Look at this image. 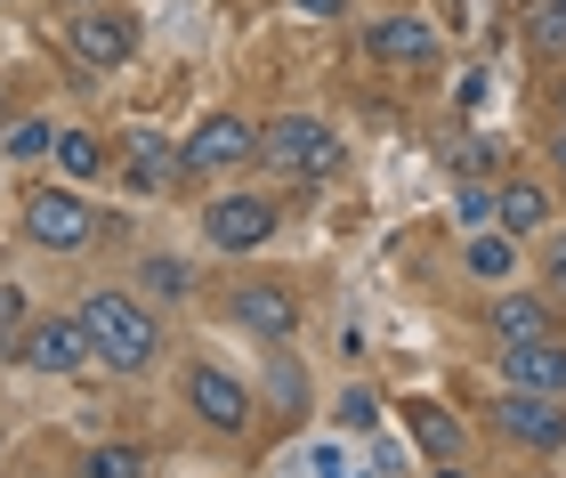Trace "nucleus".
Here are the masks:
<instances>
[{
    "mask_svg": "<svg viewBox=\"0 0 566 478\" xmlns=\"http://www.w3.org/2000/svg\"><path fill=\"white\" fill-rule=\"evenodd\" d=\"M82 9H90V0H82Z\"/></svg>",
    "mask_w": 566,
    "mask_h": 478,
    "instance_id": "obj_31",
    "label": "nucleus"
},
{
    "mask_svg": "<svg viewBox=\"0 0 566 478\" xmlns=\"http://www.w3.org/2000/svg\"><path fill=\"white\" fill-rule=\"evenodd\" d=\"M73 324L90 333V357H106L114 373H146L154 349H163V324H154V309L138 292H90Z\"/></svg>",
    "mask_w": 566,
    "mask_h": 478,
    "instance_id": "obj_1",
    "label": "nucleus"
},
{
    "mask_svg": "<svg viewBox=\"0 0 566 478\" xmlns=\"http://www.w3.org/2000/svg\"><path fill=\"white\" fill-rule=\"evenodd\" d=\"M275 204H268V195H219V204L211 211H202V236H211L219 251H260L268 236H275Z\"/></svg>",
    "mask_w": 566,
    "mask_h": 478,
    "instance_id": "obj_8",
    "label": "nucleus"
},
{
    "mask_svg": "<svg viewBox=\"0 0 566 478\" xmlns=\"http://www.w3.org/2000/svg\"><path fill=\"white\" fill-rule=\"evenodd\" d=\"M82 478H146V455H130V446H97V455L82 463Z\"/></svg>",
    "mask_w": 566,
    "mask_h": 478,
    "instance_id": "obj_23",
    "label": "nucleus"
},
{
    "mask_svg": "<svg viewBox=\"0 0 566 478\" xmlns=\"http://www.w3.org/2000/svg\"><path fill=\"white\" fill-rule=\"evenodd\" d=\"M227 316H235L251 341H275V349L300 333V300L283 292V284H243L235 300H227Z\"/></svg>",
    "mask_w": 566,
    "mask_h": 478,
    "instance_id": "obj_11",
    "label": "nucleus"
},
{
    "mask_svg": "<svg viewBox=\"0 0 566 478\" xmlns=\"http://www.w3.org/2000/svg\"><path fill=\"white\" fill-rule=\"evenodd\" d=\"M413 438L429 446V455H461V422H453L446 406H429V397L413 406Z\"/></svg>",
    "mask_w": 566,
    "mask_h": 478,
    "instance_id": "obj_19",
    "label": "nucleus"
},
{
    "mask_svg": "<svg viewBox=\"0 0 566 478\" xmlns=\"http://www.w3.org/2000/svg\"><path fill=\"white\" fill-rule=\"evenodd\" d=\"M551 276H558V292H566V236H551Z\"/></svg>",
    "mask_w": 566,
    "mask_h": 478,
    "instance_id": "obj_28",
    "label": "nucleus"
},
{
    "mask_svg": "<svg viewBox=\"0 0 566 478\" xmlns=\"http://www.w3.org/2000/svg\"><path fill=\"white\" fill-rule=\"evenodd\" d=\"M446 478H453V470H446Z\"/></svg>",
    "mask_w": 566,
    "mask_h": 478,
    "instance_id": "obj_32",
    "label": "nucleus"
},
{
    "mask_svg": "<svg viewBox=\"0 0 566 478\" xmlns=\"http://www.w3.org/2000/svg\"><path fill=\"white\" fill-rule=\"evenodd\" d=\"M260 163H275L283 179H332L340 170V138L316 114H275V122H260Z\"/></svg>",
    "mask_w": 566,
    "mask_h": 478,
    "instance_id": "obj_2",
    "label": "nucleus"
},
{
    "mask_svg": "<svg viewBox=\"0 0 566 478\" xmlns=\"http://www.w3.org/2000/svg\"><path fill=\"white\" fill-rule=\"evenodd\" d=\"M558 131H566V106H558Z\"/></svg>",
    "mask_w": 566,
    "mask_h": 478,
    "instance_id": "obj_30",
    "label": "nucleus"
},
{
    "mask_svg": "<svg viewBox=\"0 0 566 478\" xmlns=\"http://www.w3.org/2000/svg\"><path fill=\"white\" fill-rule=\"evenodd\" d=\"M49 155H57L65 179H97V170H106V138H90V131H57V146H49Z\"/></svg>",
    "mask_w": 566,
    "mask_h": 478,
    "instance_id": "obj_17",
    "label": "nucleus"
},
{
    "mask_svg": "<svg viewBox=\"0 0 566 478\" xmlns=\"http://www.w3.org/2000/svg\"><path fill=\"white\" fill-rule=\"evenodd\" d=\"M526 33H534V49H566V0H534V17H526Z\"/></svg>",
    "mask_w": 566,
    "mask_h": 478,
    "instance_id": "obj_22",
    "label": "nucleus"
},
{
    "mask_svg": "<svg viewBox=\"0 0 566 478\" xmlns=\"http://www.w3.org/2000/svg\"><path fill=\"white\" fill-rule=\"evenodd\" d=\"M502 170H510V146H502V138H461V146H453V179L485 187V179H502Z\"/></svg>",
    "mask_w": 566,
    "mask_h": 478,
    "instance_id": "obj_16",
    "label": "nucleus"
},
{
    "mask_svg": "<svg viewBox=\"0 0 566 478\" xmlns=\"http://www.w3.org/2000/svg\"><path fill=\"white\" fill-rule=\"evenodd\" d=\"M65 49H73V65H90V73H114V65H130V49H138V24L106 9V0H90L82 17L65 24Z\"/></svg>",
    "mask_w": 566,
    "mask_h": 478,
    "instance_id": "obj_3",
    "label": "nucleus"
},
{
    "mask_svg": "<svg viewBox=\"0 0 566 478\" xmlns=\"http://www.w3.org/2000/svg\"><path fill=\"white\" fill-rule=\"evenodd\" d=\"M510 268H518V236H502V228L485 236V228H478V236H470V276H510Z\"/></svg>",
    "mask_w": 566,
    "mask_h": 478,
    "instance_id": "obj_20",
    "label": "nucleus"
},
{
    "mask_svg": "<svg viewBox=\"0 0 566 478\" xmlns=\"http://www.w3.org/2000/svg\"><path fill=\"white\" fill-rule=\"evenodd\" d=\"M49 146H57V131H49V122H9L0 155H9V163H33V155H49Z\"/></svg>",
    "mask_w": 566,
    "mask_h": 478,
    "instance_id": "obj_21",
    "label": "nucleus"
},
{
    "mask_svg": "<svg viewBox=\"0 0 566 478\" xmlns=\"http://www.w3.org/2000/svg\"><path fill=\"white\" fill-rule=\"evenodd\" d=\"M300 17H348V0H292Z\"/></svg>",
    "mask_w": 566,
    "mask_h": 478,
    "instance_id": "obj_27",
    "label": "nucleus"
},
{
    "mask_svg": "<svg viewBox=\"0 0 566 478\" xmlns=\"http://www.w3.org/2000/svg\"><path fill=\"white\" fill-rule=\"evenodd\" d=\"M502 382L510 389H534V397H566V349L551 341H502Z\"/></svg>",
    "mask_w": 566,
    "mask_h": 478,
    "instance_id": "obj_12",
    "label": "nucleus"
},
{
    "mask_svg": "<svg viewBox=\"0 0 566 478\" xmlns=\"http://www.w3.org/2000/svg\"><path fill=\"white\" fill-rule=\"evenodd\" d=\"M494 430L518 438L526 455H558L566 446V397H534V389H510L494 406Z\"/></svg>",
    "mask_w": 566,
    "mask_h": 478,
    "instance_id": "obj_6",
    "label": "nucleus"
},
{
    "mask_svg": "<svg viewBox=\"0 0 566 478\" xmlns=\"http://www.w3.org/2000/svg\"><path fill=\"white\" fill-rule=\"evenodd\" d=\"M24 365H33V373H82L90 365V333H82V324H73V316H24Z\"/></svg>",
    "mask_w": 566,
    "mask_h": 478,
    "instance_id": "obj_9",
    "label": "nucleus"
},
{
    "mask_svg": "<svg viewBox=\"0 0 566 478\" xmlns=\"http://www.w3.org/2000/svg\"><path fill=\"white\" fill-rule=\"evenodd\" d=\"M494 219H502V236H543L551 228V195L534 179H502L494 187Z\"/></svg>",
    "mask_w": 566,
    "mask_h": 478,
    "instance_id": "obj_14",
    "label": "nucleus"
},
{
    "mask_svg": "<svg viewBox=\"0 0 566 478\" xmlns=\"http://www.w3.org/2000/svg\"><path fill=\"white\" fill-rule=\"evenodd\" d=\"M24 316H33L24 284H9V276H0V341H9V333H24Z\"/></svg>",
    "mask_w": 566,
    "mask_h": 478,
    "instance_id": "obj_25",
    "label": "nucleus"
},
{
    "mask_svg": "<svg viewBox=\"0 0 566 478\" xmlns=\"http://www.w3.org/2000/svg\"><path fill=\"white\" fill-rule=\"evenodd\" d=\"M380 422V397L373 389H340V430H373Z\"/></svg>",
    "mask_w": 566,
    "mask_h": 478,
    "instance_id": "obj_24",
    "label": "nucleus"
},
{
    "mask_svg": "<svg viewBox=\"0 0 566 478\" xmlns=\"http://www.w3.org/2000/svg\"><path fill=\"white\" fill-rule=\"evenodd\" d=\"M551 333H558L551 300H534V292H502L494 300V341H551Z\"/></svg>",
    "mask_w": 566,
    "mask_h": 478,
    "instance_id": "obj_15",
    "label": "nucleus"
},
{
    "mask_svg": "<svg viewBox=\"0 0 566 478\" xmlns=\"http://www.w3.org/2000/svg\"><path fill=\"white\" fill-rule=\"evenodd\" d=\"M122 179H130L138 195H163V187L187 179V155H170V138L138 131V138H130V155H122Z\"/></svg>",
    "mask_w": 566,
    "mask_h": 478,
    "instance_id": "obj_13",
    "label": "nucleus"
},
{
    "mask_svg": "<svg viewBox=\"0 0 566 478\" xmlns=\"http://www.w3.org/2000/svg\"><path fill=\"white\" fill-rule=\"evenodd\" d=\"M24 236L41 251H82L97 236V211L73 187H41V195H24Z\"/></svg>",
    "mask_w": 566,
    "mask_h": 478,
    "instance_id": "obj_4",
    "label": "nucleus"
},
{
    "mask_svg": "<svg viewBox=\"0 0 566 478\" xmlns=\"http://www.w3.org/2000/svg\"><path fill=\"white\" fill-rule=\"evenodd\" d=\"M138 292H146V300H187V292H195V268L170 260V251H154V260L138 268Z\"/></svg>",
    "mask_w": 566,
    "mask_h": 478,
    "instance_id": "obj_18",
    "label": "nucleus"
},
{
    "mask_svg": "<svg viewBox=\"0 0 566 478\" xmlns=\"http://www.w3.org/2000/svg\"><path fill=\"white\" fill-rule=\"evenodd\" d=\"M461 219L485 228V219H494V187H470V179H461Z\"/></svg>",
    "mask_w": 566,
    "mask_h": 478,
    "instance_id": "obj_26",
    "label": "nucleus"
},
{
    "mask_svg": "<svg viewBox=\"0 0 566 478\" xmlns=\"http://www.w3.org/2000/svg\"><path fill=\"white\" fill-rule=\"evenodd\" d=\"M187 406L202 414V430H219V438H243L251 430V389L235 382V373H219V365H195L187 373Z\"/></svg>",
    "mask_w": 566,
    "mask_h": 478,
    "instance_id": "obj_7",
    "label": "nucleus"
},
{
    "mask_svg": "<svg viewBox=\"0 0 566 478\" xmlns=\"http://www.w3.org/2000/svg\"><path fill=\"white\" fill-rule=\"evenodd\" d=\"M365 49L380 65H405V73H437L446 65V33H437L429 17H380V24H365Z\"/></svg>",
    "mask_w": 566,
    "mask_h": 478,
    "instance_id": "obj_5",
    "label": "nucleus"
},
{
    "mask_svg": "<svg viewBox=\"0 0 566 478\" xmlns=\"http://www.w3.org/2000/svg\"><path fill=\"white\" fill-rule=\"evenodd\" d=\"M558 179H566V131H558Z\"/></svg>",
    "mask_w": 566,
    "mask_h": 478,
    "instance_id": "obj_29",
    "label": "nucleus"
},
{
    "mask_svg": "<svg viewBox=\"0 0 566 478\" xmlns=\"http://www.w3.org/2000/svg\"><path fill=\"white\" fill-rule=\"evenodd\" d=\"M251 155H260V122H243V114H211L187 138V170H235Z\"/></svg>",
    "mask_w": 566,
    "mask_h": 478,
    "instance_id": "obj_10",
    "label": "nucleus"
}]
</instances>
